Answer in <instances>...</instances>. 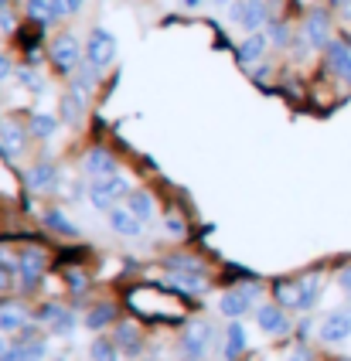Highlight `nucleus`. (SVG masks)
Here are the masks:
<instances>
[{"label":"nucleus","mask_w":351,"mask_h":361,"mask_svg":"<svg viewBox=\"0 0 351 361\" xmlns=\"http://www.w3.org/2000/svg\"><path fill=\"white\" fill-rule=\"evenodd\" d=\"M246 348V334H242V324L232 321L228 324V344H226V358H239Z\"/></svg>","instance_id":"nucleus-22"},{"label":"nucleus","mask_w":351,"mask_h":361,"mask_svg":"<svg viewBox=\"0 0 351 361\" xmlns=\"http://www.w3.org/2000/svg\"><path fill=\"white\" fill-rule=\"evenodd\" d=\"M345 338H351V314H331V317H324V324H321V341L328 344H338L345 341Z\"/></svg>","instance_id":"nucleus-10"},{"label":"nucleus","mask_w":351,"mask_h":361,"mask_svg":"<svg viewBox=\"0 0 351 361\" xmlns=\"http://www.w3.org/2000/svg\"><path fill=\"white\" fill-rule=\"evenodd\" d=\"M113 314H116V310H113V303H99L96 310H89L85 327H89V331H103V327H109V324H113Z\"/></svg>","instance_id":"nucleus-21"},{"label":"nucleus","mask_w":351,"mask_h":361,"mask_svg":"<svg viewBox=\"0 0 351 361\" xmlns=\"http://www.w3.org/2000/svg\"><path fill=\"white\" fill-rule=\"evenodd\" d=\"M232 18L239 20L246 31H259L266 24V4L263 0H242L232 7Z\"/></svg>","instance_id":"nucleus-5"},{"label":"nucleus","mask_w":351,"mask_h":361,"mask_svg":"<svg viewBox=\"0 0 351 361\" xmlns=\"http://www.w3.org/2000/svg\"><path fill=\"white\" fill-rule=\"evenodd\" d=\"M7 351H11V344H7L4 338H0V361H4V355H7Z\"/></svg>","instance_id":"nucleus-39"},{"label":"nucleus","mask_w":351,"mask_h":361,"mask_svg":"<svg viewBox=\"0 0 351 361\" xmlns=\"http://www.w3.org/2000/svg\"><path fill=\"white\" fill-rule=\"evenodd\" d=\"M18 273H21L24 286H35V283L42 280V273H44V252L42 249H24L21 259H18Z\"/></svg>","instance_id":"nucleus-8"},{"label":"nucleus","mask_w":351,"mask_h":361,"mask_svg":"<svg viewBox=\"0 0 351 361\" xmlns=\"http://www.w3.org/2000/svg\"><path fill=\"white\" fill-rule=\"evenodd\" d=\"M218 4H228V0H218Z\"/></svg>","instance_id":"nucleus-43"},{"label":"nucleus","mask_w":351,"mask_h":361,"mask_svg":"<svg viewBox=\"0 0 351 361\" xmlns=\"http://www.w3.org/2000/svg\"><path fill=\"white\" fill-rule=\"evenodd\" d=\"M324 59H328L331 72L345 85H351V44L348 41H328L324 44Z\"/></svg>","instance_id":"nucleus-4"},{"label":"nucleus","mask_w":351,"mask_h":361,"mask_svg":"<svg viewBox=\"0 0 351 361\" xmlns=\"http://www.w3.org/2000/svg\"><path fill=\"white\" fill-rule=\"evenodd\" d=\"M120 198H130V184L123 178H116V174H109V178H96L89 184V201L96 204V208H116V201Z\"/></svg>","instance_id":"nucleus-1"},{"label":"nucleus","mask_w":351,"mask_h":361,"mask_svg":"<svg viewBox=\"0 0 351 361\" xmlns=\"http://www.w3.org/2000/svg\"><path fill=\"white\" fill-rule=\"evenodd\" d=\"M164 225H167V232H174V235H185V219H181L178 212H167Z\"/></svg>","instance_id":"nucleus-30"},{"label":"nucleus","mask_w":351,"mask_h":361,"mask_svg":"<svg viewBox=\"0 0 351 361\" xmlns=\"http://www.w3.org/2000/svg\"><path fill=\"white\" fill-rule=\"evenodd\" d=\"M164 266H167V273H205L202 262L195 259V256H167Z\"/></svg>","instance_id":"nucleus-23"},{"label":"nucleus","mask_w":351,"mask_h":361,"mask_svg":"<svg viewBox=\"0 0 351 361\" xmlns=\"http://www.w3.org/2000/svg\"><path fill=\"white\" fill-rule=\"evenodd\" d=\"M82 59V48H79V41L72 38V35H62V38L51 41V65L58 68V72H75V65Z\"/></svg>","instance_id":"nucleus-2"},{"label":"nucleus","mask_w":351,"mask_h":361,"mask_svg":"<svg viewBox=\"0 0 351 361\" xmlns=\"http://www.w3.org/2000/svg\"><path fill=\"white\" fill-rule=\"evenodd\" d=\"M198 4H202V0H185V7H198Z\"/></svg>","instance_id":"nucleus-41"},{"label":"nucleus","mask_w":351,"mask_h":361,"mask_svg":"<svg viewBox=\"0 0 351 361\" xmlns=\"http://www.w3.org/2000/svg\"><path fill=\"white\" fill-rule=\"evenodd\" d=\"M263 51H266V38H263V35H249V38L239 44V61H242V65H252V61L263 59Z\"/></svg>","instance_id":"nucleus-20"},{"label":"nucleus","mask_w":351,"mask_h":361,"mask_svg":"<svg viewBox=\"0 0 351 361\" xmlns=\"http://www.w3.org/2000/svg\"><path fill=\"white\" fill-rule=\"evenodd\" d=\"M109 225H113V232H120V235H140V225L144 221L137 219L130 208H109Z\"/></svg>","instance_id":"nucleus-14"},{"label":"nucleus","mask_w":351,"mask_h":361,"mask_svg":"<svg viewBox=\"0 0 351 361\" xmlns=\"http://www.w3.org/2000/svg\"><path fill=\"white\" fill-rule=\"evenodd\" d=\"M331 4H334V7H338V4H341V0H331Z\"/></svg>","instance_id":"nucleus-42"},{"label":"nucleus","mask_w":351,"mask_h":361,"mask_svg":"<svg viewBox=\"0 0 351 361\" xmlns=\"http://www.w3.org/2000/svg\"><path fill=\"white\" fill-rule=\"evenodd\" d=\"M72 314H68V310H58V317H55V321H51V327H55V331H58V334H68V331H72Z\"/></svg>","instance_id":"nucleus-31"},{"label":"nucleus","mask_w":351,"mask_h":361,"mask_svg":"<svg viewBox=\"0 0 351 361\" xmlns=\"http://www.w3.org/2000/svg\"><path fill=\"white\" fill-rule=\"evenodd\" d=\"M208 341H211V327L208 324H191L185 331V355L191 361H202L205 358V351H208Z\"/></svg>","instance_id":"nucleus-6"},{"label":"nucleus","mask_w":351,"mask_h":361,"mask_svg":"<svg viewBox=\"0 0 351 361\" xmlns=\"http://www.w3.org/2000/svg\"><path fill=\"white\" fill-rule=\"evenodd\" d=\"M85 99H89V89H82V85H75V82H72V89L65 92V99H62V120L65 123H79L82 120Z\"/></svg>","instance_id":"nucleus-12"},{"label":"nucleus","mask_w":351,"mask_h":361,"mask_svg":"<svg viewBox=\"0 0 351 361\" xmlns=\"http://www.w3.org/2000/svg\"><path fill=\"white\" fill-rule=\"evenodd\" d=\"M287 361H310V358H307V351H297V355H290Z\"/></svg>","instance_id":"nucleus-38"},{"label":"nucleus","mask_w":351,"mask_h":361,"mask_svg":"<svg viewBox=\"0 0 351 361\" xmlns=\"http://www.w3.org/2000/svg\"><path fill=\"white\" fill-rule=\"evenodd\" d=\"M27 14L38 24H48V20H55V7H51V0H27Z\"/></svg>","instance_id":"nucleus-26"},{"label":"nucleus","mask_w":351,"mask_h":361,"mask_svg":"<svg viewBox=\"0 0 351 361\" xmlns=\"http://www.w3.org/2000/svg\"><path fill=\"white\" fill-rule=\"evenodd\" d=\"M82 7V0H68V11H79Z\"/></svg>","instance_id":"nucleus-40"},{"label":"nucleus","mask_w":351,"mask_h":361,"mask_svg":"<svg viewBox=\"0 0 351 361\" xmlns=\"http://www.w3.org/2000/svg\"><path fill=\"white\" fill-rule=\"evenodd\" d=\"M11 11H7V0H0V27H11Z\"/></svg>","instance_id":"nucleus-35"},{"label":"nucleus","mask_w":351,"mask_h":361,"mask_svg":"<svg viewBox=\"0 0 351 361\" xmlns=\"http://www.w3.org/2000/svg\"><path fill=\"white\" fill-rule=\"evenodd\" d=\"M44 221H48V228H55V232H62V235H79V228L65 219L62 212H48V215H44Z\"/></svg>","instance_id":"nucleus-28"},{"label":"nucleus","mask_w":351,"mask_h":361,"mask_svg":"<svg viewBox=\"0 0 351 361\" xmlns=\"http://www.w3.org/2000/svg\"><path fill=\"white\" fill-rule=\"evenodd\" d=\"M269 38L276 41V44H287V38H290L287 24H273V27H269Z\"/></svg>","instance_id":"nucleus-32"},{"label":"nucleus","mask_w":351,"mask_h":361,"mask_svg":"<svg viewBox=\"0 0 351 361\" xmlns=\"http://www.w3.org/2000/svg\"><path fill=\"white\" fill-rule=\"evenodd\" d=\"M0 150L7 157H18L24 150V130L18 123H0Z\"/></svg>","instance_id":"nucleus-15"},{"label":"nucleus","mask_w":351,"mask_h":361,"mask_svg":"<svg viewBox=\"0 0 351 361\" xmlns=\"http://www.w3.org/2000/svg\"><path fill=\"white\" fill-rule=\"evenodd\" d=\"M252 297H256V290L249 286V290H232V293H226L222 300H218V310L226 314V317H242L246 314L249 307H252Z\"/></svg>","instance_id":"nucleus-11"},{"label":"nucleus","mask_w":351,"mask_h":361,"mask_svg":"<svg viewBox=\"0 0 351 361\" xmlns=\"http://www.w3.org/2000/svg\"><path fill=\"white\" fill-rule=\"evenodd\" d=\"M85 55H89V61H92L96 68H106L109 61L116 59V38H113L109 31H103V27H96V31L89 35V48H85Z\"/></svg>","instance_id":"nucleus-3"},{"label":"nucleus","mask_w":351,"mask_h":361,"mask_svg":"<svg viewBox=\"0 0 351 361\" xmlns=\"http://www.w3.org/2000/svg\"><path fill=\"white\" fill-rule=\"evenodd\" d=\"M14 266H18V262H11V259H4V256H0V293H7V290H11V280H14Z\"/></svg>","instance_id":"nucleus-29"},{"label":"nucleus","mask_w":351,"mask_h":361,"mask_svg":"<svg viewBox=\"0 0 351 361\" xmlns=\"http://www.w3.org/2000/svg\"><path fill=\"white\" fill-rule=\"evenodd\" d=\"M55 126H58V120L48 116V113H35V116H31V133L42 137V140H48V137L55 133Z\"/></svg>","instance_id":"nucleus-25"},{"label":"nucleus","mask_w":351,"mask_h":361,"mask_svg":"<svg viewBox=\"0 0 351 361\" xmlns=\"http://www.w3.org/2000/svg\"><path fill=\"white\" fill-rule=\"evenodd\" d=\"M21 82H24V85H27V89H35V92L42 89V82H38V75H35L31 68H21Z\"/></svg>","instance_id":"nucleus-33"},{"label":"nucleus","mask_w":351,"mask_h":361,"mask_svg":"<svg viewBox=\"0 0 351 361\" xmlns=\"http://www.w3.org/2000/svg\"><path fill=\"white\" fill-rule=\"evenodd\" d=\"M55 180H58V167L48 161L35 164V167L27 171V188H31V191H51Z\"/></svg>","instance_id":"nucleus-13"},{"label":"nucleus","mask_w":351,"mask_h":361,"mask_svg":"<svg viewBox=\"0 0 351 361\" xmlns=\"http://www.w3.org/2000/svg\"><path fill=\"white\" fill-rule=\"evenodd\" d=\"M338 11H341V14L351 20V0H341V4H338Z\"/></svg>","instance_id":"nucleus-37"},{"label":"nucleus","mask_w":351,"mask_h":361,"mask_svg":"<svg viewBox=\"0 0 351 361\" xmlns=\"http://www.w3.org/2000/svg\"><path fill=\"white\" fill-rule=\"evenodd\" d=\"M304 35H307V41L314 44V48H324L331 41V18L328 11H310L307 14V24H304Z\"/></svg>","instance_id":"nucleus-7"},{"label":"nucleus","mask_w":351,"mask_h":361,"mask_svg":"<svg viewBox=\"0 0 351 361\" xmlns=\"http://www.w3.org/2000/svg\"><path fill=\"white\" fill-rule=\"evenodd\" d=\"M116 344H120V351L130 355V358H137V355H140V338H137V331H133V327H120V331H116Z\"/></svg>","instance_id":"nucleus-24"},{"label":"nucleus","mask_w":351,"mask_h":361,"mask_svg":"<svg viewBox=\"0 0 351 361\" xmlns=\"http://www.w3.org/2000/svg\"><path fill=\"white\" fill-rule=\"evenodd\" d=\"M259 327L266 331V334H287L290 321L283 317V307L276 303V307H263L259 310Z\"/></svg>","instance_id":"nucleus-16"},{"label":"nucleus","mask_w":351,"mask_h":361,"mask_svg":"<svg viewBox=\"0 0 351 361\" xmlns=\"http://www.w3.org/2000/svg\"><path fill=\"white\" fill-rule=\"evenodd\" d=\"M24 321H27V310H24L21 303H4L0 307V331H21Z\"/></svg>","instance_id":"nucleus-18"},{"label":"nucleus","mask_w":351,"mask_h":361,"mask_svg":"<svg viewBox=\"0 0 351 361\" xmlns=\"http://www.w3.org/2000/svg\"><path fill=\"white\" fill-rule=\"evenodd\" d=\"M276 303L280 307H290V310H304V290H300V280L297 283H276Z\"/></svg>","instance_id":"nucleus-17"},{"label":"nucleus","mask_w":351,"mask_h":361,"mask_svg":"<svg viewBox=\"0 0 351 361\" xmlns=\"http://www.w3.org/2000/svg\"><path fill=\"white\" fill-rule=\"evenodd\" d=\"M126 208H130L140 221H150L154 219V195H150V191H130Z\"/></svg>","instance_id":"nucleus-19"},{"label":"nucleus","mask_w":351,"mask_h":361,"mask_svg":"<svg viewBox=\"0 0 351 361\" xmlns=\"http://www.w3.org/2000/svg\"><path fill=\"white\" fill-rule=\"evenodd\" d=\"M85 174H92V178L116 174V157H113L106 147H92V150L85 154Z\"/></svg>","instance_id":"nucleus-9"},{"label":"nucleus","mask_w":351,"mask_h":361,"mask_svg":"<svg viewBox=\"0 0 351 361\" xmlns=\"http://www.w3.org/2000/svg\"><path fill=\"white\" fill-rule=\"evenodd\" d=\"M7 75H11V59H7V55H0V82L7 79Z\"/></svg>","instance_id":"nucleus-36"},{"label":"nucleus","mask_w":351,"mask_h":361,"mask_svg":"<svg viewBox=\"0 0 351 361\" xmlns=\"http://www.w3.org/2000/svg\"><path fill=\"white\" fill-rule=\"evenodd\" d=\"M338 283H341V290H345V293H351V266H345V269H341Z\"/></svg>","instance_id":"nucleus-34"},{"label":"nucleus","mask_w":351,"mask_h":361,"mask_svg":"<svg viewBox=\"0 0 351 361\" xmlns=\"http://www.w3.org/2000/svg\"><path fill=\"white\" fill-rule=\"evenodd\" d=\"M89 355H92V361H120V348H116V341H103L99 338Z\"/></svg>","instance_id":"nucleus-27"}]
</instances>
